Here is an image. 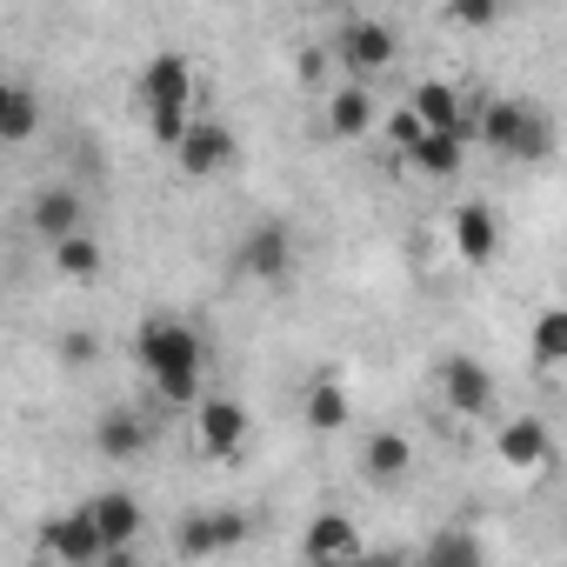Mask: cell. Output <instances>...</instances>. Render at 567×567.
I'll return each mask as SVG.
<instances>
[{"instance_id":"52a82bcc","label":"cell","mask_w":567,"mask_h":567,"mask_svg":"<svg viewBox=\"0 0 567 567\" xmlns=\"http://www.w3.org/2000/svg\"><path fill=\"white\" fill-rule=\"evenodd\" d=\"M247 408L240 401H227V394H200L194 401V434H200V447L214 454V461H227V454H240L247 447Z\"/></svg>"},{"instance_id":"7c38bea8","label":"cell","mask_w":567,"mask_h":567,"mask_svg":"<svg viewBox=\"0 0 567 567\" xmlns=\"http://www.w3.org/2000/svg\"><path fill=\"white\" fill-rule=\"evenodd\" d=\"M441 394H447V408H454V414H467V421H474V414H487V408H494V374H487L481 361L454 354V361L441 368Z\"/></svg>"},{"instance_id":"8fae6325","label":"cell","mask_w":567,"mask_h":567,"mask_svg":"<svg viewBox=\"0 0 567 567\" xmlns=\"http://www.w3.org/2000/svg\"><path fill=\"white\" fill-rule=\"evenodd\" d=\"M447 240H454V254H461L467 267H487V260L501 254V227H494V214H487L481 200H461V207L447 214Z\"/></svg>"},{"instance_id":"ffe728a7","label":"cell","mask_w":567,"mask_h":567,"mask_svg":"<svg viewBox=\"0 0 567 567\" xmlns=\"http://www.w3.org/2000/svg\"><path fill=\"white\" fill-rule=\"evenodd\" d=\"M361 467H368V481H374V487H394V481H408V467H414V447H408V434H374V441L361 447Z\"/></svg>"},{"instance_id":"5b68a950","label":"cell","mask_w":567,"mask_h":567,"mask_svg":"<svg viewBox=\"0 0 567 567\" xmlns=\"http://www.w3.org/2000/svg\"><path fill=\"white\" fill-rule=\"evenodd\" d=\"M167 154L181 161V174H187V181H207V174H220V167L234 161V134H227L220 121L187 114V127H181V141H174Z\"/></svg>"},{"instance_id":"ac0fdd59","label":"cell","mask_w":567,"mask_h":567,"mask_svg":"<svg viewBox=\"0 0 567 567\" xmlns=\"http://www.w3.org/2000/svg\"><path fill=\"white\" fill-rule=\"evenodd\" d=\"M547 454H554V441H547V427L534 414H514L501 427V461L507 467H547Z\"/></svg>"},{"instance_id":"8992f818","label":"cell","mask_w":567,"mask_h":567,"mask_svg":"<svg viewBox=\"0 0 567 567\" xmlns=\"http://www.w3.org/2000/svg\"><path fill=\"white\" fill-rule=\"evenodd\" d=\"M334 54H341V68H348L354 81H368V74L394 68V34H388L381 21L354 14V21H341V34H334Z\"/></svg>"},{"instance_id":"d4e9b609","label":"cell","mask_w":567,"mask_h":567,"mask_svg":"<svg viewBox=\"0 0 567 567\" xmlns=\"http://www.w3.org/2000/svg\"><path fill=\"white\" fill-rule=\"evenodd\" d=\"M421 560H441V567H461V560H487V547L467 534V527H441L427 547H421Z\"/></svg>"},{"instance_id":"7402d4cb","label":"cell","mask_w":567,"mask_h":567,"mask_svg":"<svg viewBox=\"0 0 567 567\" xmlns=\"http://www.w3.org/2000/svg\"><path fill=\"white\" fill-rule=\"evenodd\" d=\"M34 134H41V101H34V87L8 81V101H0V147L34 141Z\"/></svg>"},{"instance_id":"9a60e30c","label":"cell","mask_w":567,"mask_h":567,"mask_svg":"<svg viewBox=\"0 0 567 567\" xmlns=\"http://www.w3.org/2000/svg\"><path fill=\"white\" fill-rule=\"evenodd\" d=\"M28 227H34L41 240H61V234H74V227H87V207H81L74 187H41L34 207H28Z\"/></svg>"},{"instance_id":"3957f363","label":"cell","mask_w":567,"mask_h":567,"mask_svg":"<svg viewBox=\"0 0 567 567\" xmlns=\"http://www.w3.org/2000/svg\"><path fill=\"white\" fill-rule=\"evenodd\" d=\"M234 267H240L247 280H288V267H295V234L280 227V220H254V227L234 240Z\"/></svg>"},{"instance_id":"5bb4252c","label":"cell","mask_w":567,"mask_h":567,"mask_svg":"<svg viewBox=\"0 0 567 567\" xmlns=\"http://www.w3.org/2000/svg\"><path fill=\"white\" fill-rule=\"evenodd\" d=\"M147 441H154V427H147L134 408H107V414L94 421V447H101L107 461H141Z\"/></svg>"},{"instance_id":"cb8c5ba5","label":"cell","mask_w":567,"mask_h":567,"mask_svg":"<svg viewBox=\"0 0 567 567\" xmlns=\"http://www.w3.org/2000/svg\"><path fill=\"white\" fill-rule=\"evenodd\" d=\"M560 361H567V308H547V315L534 321V368L554 374Z\"/></svg>"},{"instance_id":"30bf717a","label":"cell","mask_w":567,"mask_h":567,"mask_svg":"<svg viewBox=\"0 0 567 567\" xmlns=\"http://www.w3.org/2000/svg\"><path fill=\"white\" fill-rule=\"evenodd\" d=\"M41 547H48L54 560H74V567L107 560V540H101V527H94V514H87V507L54 514V520H48V534H41Z\"/></svg>"},{"instance_id":"ba28073f","label":"cell","mask_w":567,"mask_h":567,"mask_svg":"<svg viewBox=\"0 0 567 567\" xmlns=\"http://www.w3.org/2000/svg\"><path fill=\"white\" fill-rule=\"evenodd\" d=\"M87 514H94V527H101V540H107V560H121L134 540H141V494H127V487H107V494H87L81 501Z\"/></svg>"},{"instance_id":"e0dca14e","label":"cell","mask_w":567,"mask_h":567,"mask_svg":"<svg viewBox=\"0 0 567 567\" xmlns=\"http://www.w3.org/2000/svg\"><path fill=\"white\" fill-rule=\"evenodd\" d=\"M368 127H374V94H368L361 81L334 87V94H328V134H334V141H361Z\"/></svg>"},{"instance_id":"277c9868","label":"cell","mask_w":567,"mask_h":567,"mask_svg":"<svg viewBox=\"0 0 567 567\" xmlns=\"http://www.w3.org/2000/svg\"><path fill=\"white\" fill-rule=\"evenodd\" d=\"M134 107L141 114H154V107H194V68H187V54H154L134 74Z\"/></svg>"},{"instance_id":"2e32d148","label":"cell","mask_w":567,"mask_h":567,"mask_svg":"<svg viewBox=\"0 0 567 567\" xmlns=\"http://www.w3.org/2000/svg\"><path fill=\"white\" fill-rule=\"evenodd\" d=\"M301 554L308 560H354L361 554V527L348 514H315V527L301 534Z\"/></svg>"},{"instance_id":"4fadbf2b","label":"cell","mask_w":567,"mask_h":567,"mask_svg":"<svg viewBox=\"0 0 567 567\" xmlns=\"http://www.w3.org/2000/svg\"><path fill=\"white\" fill-rule=\"evenodd\" d=\"M467 147H474V134H467V127H427V134L408 147V161H414L427 181H447V174H461Z\"/></svg>"},{"instance_id":"44dd1931","label":"cell","mask_w":567,"mask_h":567,"mask_svg":"<svg viewBox=\"0 0 567 567\" xmlns=\"http://www.w3.org/2000/svg\"><path fill=\"white\" fill-rule=\"evenodd\" d=\"M414 114H421V127H467V101H461L454 81H421L414 87Z\"/></svg>"},{"instance_id":"f546056e","label":"cell","mask_w":567,"mask_h":567,"mask_svg":"<svg viewBox=\"0 0 567 567\" xmlns=\"http://www.w3.org/2000/svg\"><path fill=\"white\" fill-rule=\"evenodd\" d=\"M0 101H8V81H0Z\"/></svg>"},{"instance_id":"83f0119b","label":"cell","mask_w":567,"mask_h":567,"mask_svg":"<svg viewBox=\"0 0 567 567\" xmlns=\"http://www.w3.org/2000/svg\"><path fill=\"white\" fill-rule=\"evenodd\" d=\"M421 134H427V127H421V114H414V107H401V114H394V121H388V141H394V147H401V154H408V147H414V141H421Z\"/></svg>"},{"instance_id":"f1b7e54d","label":"cell","mask_w":567,"mask_h":567,"mask_svg":"<svg viewBox=\"0 0 567 567\" xmlns=\"http://www.w3.org/2000/svg\"><path fill=\"white\" fill-rule=\"evenodd\" d=\"M94 354H101V341H94V334H81V328H74V334H61V361H68V368H81V361H94Z\"/></svg>"},{"instance_id":"484cf974","label":"cell","mask_w":567,"mask_h":567,"mask_svg":"<svg viewBox=\"0 0 567 567\" xmlns=\"http://www.w3.org/2000/svg\"><path fill=\"white\" fill-rule=\"evenodd\" d=\"M507 8H501V0H447V21L454 28H467V34H481V28H494Z\"/></svg>"},{"instance_id":"6da1fadb","label":"cell","mask_w":567,"mask_h":567,"mask_svg":"<svg viewBox=\"0 0 567 567\" xmlns=\"http://www.w3.org/2000/svg\"><path fill=\"white\" fill-rule=\"evenodd\" d=\"M134 361L154 381L161 408H194L200 401V368H207V341L187 321H141L134 334Z\"/></svg>"},{"instance_id":"9c48e42d","label":"cell","mask_w":567,"mask_h":567,"mask_svg":"<svg viewBox=\"0 0 567 567\" xmlns=\"http://www.w3.org/2000/svg\"><path fill=\"white\" fill-rule=\"evenodd\" d=\"M240 540H247V514H234V507L187 514V520L174 527V554H194V560H207V554H227V547H240Z\"/></svg>"},{"instance_id":"4316f807","label":"cell","mask_w":567,"mask_h":567,"mask_svg":"<svg viewBox=\"0 0 567 567\" xmlns=\"http://www.w3.org/2000/svg\"><path fill=\"white\" fill-rule=\"evenodd\" d=\"M187 114H194V107H154V114H147V134H154L161 147H174L181 127H187Z\"/></svg>"},{"instance_id":"603a6c76","label":"cell","mask_w":567,"mask_h":567,"mask_svg":"<svg viewBox=\"0 0 567 567\" xmlns=\"http://www.w3.org/2000/svg\"><path fill=\"white\" fill-rule=\"evenodd\" d=\"M48 254H54V267H61L68 280H94V274H101V240H94L87 227H74V234L48 240Z\"/></svg>"},{"instance_id":"d6986e66","label":"cell","mask_w":567,"mask_h":567,"mask_svg":"<svg viewBox=\"0 0 567 567\" xmlns=\"http://www.w3.org/2000/svg\"><path fill=\"white\" fill-rule=\"evenodd\" d=\"M301 414H308V427H315V434H341V427L354 421V401H348V388H341V381H315V388L301 394Z\"/></svg>"},{"instance_id":"4dcf8cb0","label":"cell","mask_w":567,"mask_h":567,"mask_svg":"<svg viewBox=\"0 0 567 567\" xmlns=\"http://www.w3.org/2000/svg\"><path fill=\"white\" fill-rule=\"evenodd\" d=\"M501 8H514V0H501Z\"/></svg>"},{"instance_id":"7a4b0ae2","label":"cell","mask_w":567,"mask_h":567,"mask_svg":"<svg viewBox=\"0 0 567 567\" xmlns=\"http://www.w3.org/2000/svg\"><path fill=\"white\" fill-rule=\"evenodd\" d=\"M467 134L501 161H547L554 154V121L534 101H487L481 114H467Z\"/></svg>"}]
</instances>
